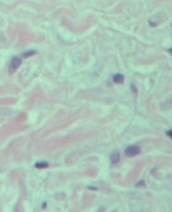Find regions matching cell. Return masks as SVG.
<instances>
[{
	"instance_id": "6",
	"label": "cell",
	"mask_w": 172,
	"mask_h": 212,
	"mask_svg": "<svg viewBox=\"0 0 172 212\" xmlns=\"http://www.w3.org/2000/svg\"><path fill=\"white\" fill-rule=\"evenodd\" d=\"M36 53V51H29V52H26L23 54V56L24 57H29V56H31V55H33V54H35Z\"/></svg>"
},
{
	"instance_id": "2",
	"label": "cell",
	"mask_w": 172,
	"mask_h": 212,
	"mask_svg": "<svg viewBox=\"0 0 172 212\" xmlns=\"http://www.w3.org/2000/svg\"><path fill=\"white\" fill-rule=\"evenodd\" d=\"M21 65V59L19 57H13L11 61V65H9V72L13 73L14 70H17L19 68V66Z\"/></svg>"
},
{
	"instance_id": "8",
	"label": "cell",
	"mask_w": 172,
	"mask_h": 212,
	"mask_svg": "<svg viewBox=\"0 0 172 212\" xmlns=\"http://www.w3.org/2000/svg\"><path fill=\"white\" fill-rule=\"evenodd\" d=\"M168 51H169V52H170V53H171V54H172V48H171V49H169V50H168Z\"/></svg>"
},
{
	"instance_id": "4",
	"label": "cell",
	"mask_w": 172,
	"mask_h": 212,
	"mask_svg": "<svg viewBox=\"0 0 172 212\" xmlns=\"http://www.w3.org/2000/svg\"><path fill=\"white\" fill-rule=\"evenodd\" d=\"M110 159L112 163H117V162H120V154H119V152H113L111 154Z\"/></svg>"
},
{
	"instance_id": "5",
	"label": "cell",
	"mask_w": 172,
	"mask_h": 212,
	"mask_svg": "<svg viewBox=\"0 0 172 212\" xmlns=\"http://www.w3.org/2000/svg\"><path fill=\"white\" fill-rule=\"evenodd\" d=\"M35 167L38 168V169H44V168H48V167H49V163L47 162H39L35 164Z\"/></svg>"
},
{
	"instance_id": "1",
	"label": "cell",
	"mask_w": 172,
	"mask_h": 212,
	"mask_svg": "<svg viewBox=\"0 0 172 212\" xmlns=\"http://www.w3.org/2000/svg\"><path fill=\"white\" fill-rule=\"evenodd\" d=\"M139 153H140V148L138 146H136V145L129 146V147H127V149L125 150V154L127 156H135Z\"/></svg>"
},
{
	"instance_id": "3",
	"label": "cell",
	"mask_w": 172,
	"mask_h": 212,
	"mask_svg": "<svg viewBox=\"0 0 172 212\" xmlns=\"http://www.w3.org/2000/svg\"><path fill=\"white\" fill-rule=\"evenodd\" d=\"M113 82L115 84H122L124 83V76L121 74H117L113 76Z\"/></svg>"
},
{
	"instance_id": "7",
	"label": "cell",
	"mask_w": 172,
	"mask_h": 212,
	"mask_svg": "<svg viewBox=\"0 0 172 212\" xmlns=\"http://www.w3.org/2000/svg\"><path fill=\"white\" fill-rule=\"evenodd\" d=\"M167 135L170 138H172V130H168V131H167Z\"/></svg>"
}]
</instances>
